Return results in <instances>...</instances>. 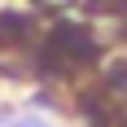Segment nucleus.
Instances as JSON below:
<instances>
[{"instance_id":"nucleus-3","label":"nucleus","mask_w":127,"mask_h":127,"mask_svg":"<svg viewBox=\"0 0 127 127\" xmlns=\"http://www.w3.org/2000/svg\"><path fill=\"white\" fill-rule=\"evenodd\" d=\"M96 13H118V9H127V0H88Z\"/></svg>"},{"instance_id":"nucleus-2","label":"nucleus","mask_w":127,"mask_h":127,"mask_svg":"<svg viewBox=\"0 0 127 127\" xmlns=\"http://www.w3.org/2000/svg\"><path fill=\"white\" fill-rule=\"evenodd\" d=\"M105 83H110V88H118V92H127V66H114V70L105 75Z\"/></svg>"},{"instance_id":"nucleus-1","label":"nucleus","mask_w":127,"mask_h":127,"mask_svg":"<svg viewBox=\"0 0 127 127\" xmlns=\"http://www.w3.org/2000/svg\"><path fill=\"white\" fill-rule=\"evenodd\" d=\"M31 35V18L26 13H0V44H18Z\"/></svg>"},{"instance_id":"nucleus-4","label":"nucleus","mask_w":127,"mask_h":127,"mask_svg":"<svg viewBox=\"0 0 127 127\" xmlns=\"http://www.w3.org/2000/svg\"><path fill=\"white\" fill-rule=\"evenodd\" d=\"M39 4H48V9H53V4H66V0H39Z\"/></svg>"}]
</instances>
